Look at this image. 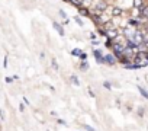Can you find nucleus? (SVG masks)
I'll use <instances>...</instances> for the list:
<instances>
[{"instance_id": "9d476101", "label": "nucleus", "mask_w": 148, "mask_h": 131, "mask_svg": "<svg viewBox=\"0 0 148 131\" xmlns=\"http://www.w3.org/2000/svg\"><path fill=\"white\" fill-rule=\"evenodd\" d=\"M141 13H142L144 18H148V7H147V6H142V7H141Z\"/></svg>"}, {"instance_id": "9b49d317", "label": "nucleus", "mask_w": 148, "mask_h": 131, "mask_svg": "<svg viewBox=\"0 0 148 131\" xmlns=\"http://www.w3.org/2000/svg\"><path fill=\"white\" fill-rule=\"evenodd\" d=\"M81 53H83V51H81L80 48H74V50L71 51V54H73V55H76V57H80V54H81Z\"/></svg>"}, {"instance_id": "f03ea898", "label": "nucleus", "mask_w": 148, "mask_h": 131, "mask_svg": "<svg viewBox=\"0 0 148 131\" xmlns=\"http://www.w3.org/2000/svg\"><path fill=\"white\" fill-rule=\"evenodd\" d=\"M108 9V3L106 2H99L97 5H96V10H97V13H104V10Z\"/></svg>"}, {"instance_id": "412c9836", "label": "nucleus", "mask_w": 148, "mask_h": 131, "mask_svg": "<svg viewBox=\"0 0 148 131\" xmlns=\"http://www.w3.org/2000/svg\"><path fill=\"white\" fill-rule=\"evenodd\" d=\"M138 115H139V117L144 115V108H139V109H138Z\"/></svg>"}, {"instance_id": "0eeeda50", "label": "nucleus", "mask_w": 148, "mask_h": 131, "mask_svg": "<svg viewBox=\"0 0 148 131\" xmlns=\"http://www.w3.org/2000/svg\"><path fill=\"white\" fill-rule=\"evenodd\" d=\"M112 16H121L122 15V9L121 7H112Z\"/></svg>"}, {"instance_id": "423d86ee", "label": "nucleus", "mask_w": 148, "mask_h": 131, "mask_svg": "<svg viewBox=\"0 0 148 131\" xmlns=\"http://www.w3.org/2000/svg\"><path fill=\"white\" fill-rule=\"evenodd\" d=\"M78 13L81 16H90V10H87V7H84V6H80L78 7Z\"/></svg>"}, {"instance_id": "20e7f679", "label": "nucleus", "mask_w": 148, "mask_h": 131, "mask_svg": "<svg viewBox=\"0 0 148 131\" xmlns=\"http://www.w3.org/2000/svg\"><path fill=\"white\" fill-rule=\"evenodd\" d=\"M118 36V31L116 29H109V31H106V38H109V39H115Z\"/></svg>"}, {"instance_id": "5701e85b", "label": "nucleus", "mask_w": 148, "mask_h": 131, "mask_svg": "<svg viewBox=\"0 0 148 131\" xmlns=\"http://www.w3.org/2000/svg\"><path fill=\"white\" fill-rule=\"evenodd\" d=\"M3 66H5V67H7V57H5V60H3Z\"/></svg>"}, {"instance_id": "ddd939ff", "label": "nucleus", "mask_w": 148, "mask_h": 131, "mask_svg": "<svg viewBox=\"0 0 148 131\" xmlns=\"http://www.w3.org/2000/svg\"><path fill=\"white\" fill-rule=\"evenodd\" d=\"M80 70H83V72H86V70H87V63L84 61V60H83V63L80 64Z\"/></svg>"}, {"instance_id": "f257e3e1", "label": "nucleus", "mask_w": 148, "mask_h": 131, "mask_svg": "<svg viewBox=\"0 0 148 131\" xmlns=\"http://www.w3.org/2000/svg\"><path fill=\"white\" fill-rule=\"evenodd\" d=\"M93 54H94V58H96V61H97L99 64L106 63V60H104V57L102 55V53H100L99 50H94V51H93Z\"/></svg>"}, {"instance_id": "f3484780", "label": "nucleus", "mask_w": 148, "mask_h": 131, "mask_svg": "<svg viewBox=\"0 0 148 131\" xmlns=\"http://www.w3.org/2000/svg\"><path fill=\"white\" fill-rule=\"evenodd\" d=\"M52 67H54V70H58V63L55 61V58L52 60Z\"/></svg>"}, {"instance_id": "6e6552de", "label": "nucleus", "mask_w": 148, "mask_h": 131, "mask_svg": "<svg viewBox=\"0 0 148 131\" xmlns=\"http://www.w3.org/2000/svg\"><path fill=\"white\" fill-rule=\"evenodd\" d=\"M138 90H139V93H141V95H142V96H144L145 99H148V92H147V90L144 89V87H141V86H138Z\"/></svg>"}, {"instance_id": "6ab92c4d", "label": "nucleus", "mask_w": 148, "mask_h": 131, "mask_svg": "<svg viewBox=\"0 0 148 131\" xmlns=\"http://www.w3.org/2000/svg\"><path fill=\"white\" fill-rule=\"evenodd\" d=\"M84 128H86L87 131H97V130H94L93 127H90V125H84Z\"/></svg>"}, {"instance_id": "b1692460", "label": "nucleus", "mask_w": 148, "mask_h": 131, "mask_svg": "<svg viewBox=\"0 0 148 131\" xmlns=\"http://www.w3.org/2000/svg\"><path fill=\"white\" fill-rule=\"evenodd\" d=\"M62 2H70V0H62Z\"/></svg>"}, {"instance_id": "aec40b11", "label": "nucleus", "mask_w": 148, "mask_h": 131, "mask_svg": "<svg viewBox=\"0 0 148 131\" xmlns=\"http://www.w3.org/2000/svg\"><path fill=\"white\" fill-rule=\"evenodd\" d=\"M80 58H81V60H86V58H87V54H86V53H81V54H80Z\"/></svg>"}, {"instance_id": "4468645a", "label": "nucleus", "mask_w": 148, "mask_h": 131, "mask_svg": "<svg viewBox=\"0 0 148 131\" xmlns=\"http://www.w3.org/2000/svg\"><path fill=\"white\" fill-rule=\"evenodd\" d=\"M71 82H73V84H76V86H80V82H78L77 76H71Z\"/></svg>"}, {"instance_id": "dca6fc26", "label": "nucleus", "mask_w": 148, "mask_h": 131, "mask_svg": "<svg viewBox=\"0 0 148 131\" xmlns=\"http://www.w3.org/2000/svg\"><path fill=\"white\" fill-rule=\"evenodd\" d=\"M74 20H76V22H77V24H78V25H80V26H83V20H81V19H80V18H78V16H76V18H74Z\"/></svg>"}, {"instance_id": "a211bd4d", "label": "nucleus", "mask_w": 148, "mask_h": 131, "mask_svg": "<svg viewBox=\"0 0 148 131\" xmlns=\"http://www.w3.org/2000/svg\"><path fill=\"white\" fill-rule=\"evenodd\" d=\"M103 86L106 87V89H109V90L112 89V86H110V83H109V82H104V83H103Z\"/></svg>"}, {"instance_id": "1a4fd4ad", "label": "nucleus", "mask_w": 148, "mask_h": 131, "mask_svg": "<svg viewBox=\"0 0 148 131\" xmlns=\"http://www.w3.org/2000/svg\"><path fill=\"white\" fill-rule=\"evenodd\" d=\"M70 3H71V5H74L76 7H80V6H81V3H83V0H70Z\"/></svg>"}, {"instance_id": "f8f14e48", "label": "nucleus", "mask_w": 148, "mask_h": 131, "mask_svg": "<svg viewBox=\"0 0 148 131\" xmlns=\"http://www.w3.org/2000/svg\"><path fill=\"white\" fill-rule=\"evenodd\" d=\"M134 6H135L137 9L142 7V0H134Z\"/></svg>"}, {"instance_id": "4be33fe9", "label": "nucleus", "mask_w": 148, "mask_h": 131, "mask_svg": "<svg viewBox=\"0 0 148 131\" xmlns=\"http://www.w3.org/2000/svg\"><path fill=\"white\" fill-rule=\"evenodd\" d=\"M13 80H15L13 77H6V83H12Z\"/></svg>"}, {"instance_id": "2eb2a0df", "label": "nucleus", "mask_w": 148, "mask_h": 131, "mask_svg": "<svg viewBox=\"0 0 148 131\" xmlns=\"http://www.w3.org/2000/svg\"><path fill=\"white\" fill-rule=\"evenodd\" d=\"M112 45H113V44H112V39L108 38V39H106V47H108V48H112Z\"/></svg>"}, {"instance_id": "39448f33", "label": "nucleus", "mask_w": 148, "mask_h": 131, "mask_svg": "<svg viewBox=\"0 0 148 131\" xmlns=\"http://www.w3.org/2000/svg\"><path fill=\"white\" fill-rule=\"evenodd\" d=\"M52 26L58 31V34H60L61 36H64V34H66V32H64V28H62V25H61V24H58V22H54Z\"/></svg>"}, {"instance_id": "7ed1b4c3", "label": "nucleus", "mask_w": 148, "mask_h": 131, "mask_svg": "<svg viewBox=\"0 0 148 131\" xmlns=\"http://www.w3.org/2000/svg\"><path fill=\"white\" fill-rule=\"evenodd\" d=\"M104 60H106V63H108V64H110V66L116 64V61H118L116 55H113V54H108V55H104Z\"/></svg>"}]
</instances>
